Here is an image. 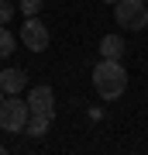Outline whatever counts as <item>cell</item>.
Instances as JSON below:
<instances>
[{
	"mask_svg": "<svg viewBox=\"0 0 148 155\" xmlns=\"http://www.w3.org/2000/svg\"><path fill=\"white\" fill-rule=\"evenodd\" d=\"M124 38L121 35H104V38H100V59H121L124 55Z\"/></svg>",
	"mask_w": 148,
	"mask_h": 155,
	"instance_id": "52a82bcc",
	"label": "cell"
},
{
	"mask_svg": "<svg viewBox=\"0 0 148 155\" xmlns=\"http://www.w3.org/2000/svg\"><path fill=\"white\" fill-rule=\"evenodd\" d=\"M93 86H97V93L107 100H117V97H124V90H127V69L121 66V59H100L97 62V69H93Z\"/></svg>",
	"mask_w": 148,
	"mask_h": 155,
	"instance_id": "6da1fadb",
	"label": "cell"
},
{
	"mask_svg": "<svg viewBox=\"0 0 148 155\" xmlns=\"http://www.w3.org/2000/svg\"><path fill=\"white\" fill-rule=\"evenodd\" d=\"M52 121L55 117H48V114H31L28 117V134H31V138H41V134L52 127Z\"/></svg>",
	"mask_w": 148,
	"mask_h": 155,
	"instance_id": "ba28073f",
	"label": "cell"
},
{
	"mask_svg": "<svg viewBox=\"0 0 148 155\" xmlns=\"http://www.w3.org/2000/svg\"><path fill=\"white\" fill-rule=\"evenodd\" d=\"M114 17L127 31H145L148 28V4L145 0H117L114 4Z\"/></svg>",
	"mask_w": 148,
	"mask_h": 155,
	"instance_id": "7a4b0ae2",
	"label": "cell"
},
{
	"mask_svg": "<svg viewBox=\"0 0 148 155\" xmlns=\"http://www.w3.org/2000/svg\"><path fill=\"white\" fill-rule=\"evenodd\" d=\"M104 4H117V0H104Z\"/></svg>",
	"mask_w": 148,
	"mask_h": 155,
	"instance_id": "4fadbf2b",
	"label": "cell"
},
{
	"mask_svg": "<svg viewBox=\"0 0 148 155\" xmlns=\"http://www.w3.org/2000/svg\"><path fill=\"white\" fill-rule=\"evenodd\" d=\"M28 107H31V114L55 117V93H52V86H31L28 90Z\"/></svg>",
	"mask_w": 148,
	"mask_h": 155,
	"instance_id": "5b68a950",
	"label": "cell"
},
{
	"mask_svg": "<svg viewBox=\"0 0 148 155\" xmlns=\"http://www.w3.org/2000/svg\"><path fill=\"white\" fill-rule=\"evenodd\" d=\"M4 97H7V93H4V86H0V104H4Z\"/></svg>",
	"mask_w": 148,
	"mask_h": 155,
	"instance_id": "7c38bea8",
	"label": "cell"
},
{
	"mask_svg": "<svg viewBox=\"0 0 148 155\" xmlns=\"http://www.w3.org/2000/svg\"><path fill=\"white\" fill-rule=\"evenodd\" d=\"M21 41H24L28 52H45L48 41H52V35H48V28H45L38 17H28L24 28H21Z\"/></svg>",
	"mask_w": 148,
	"mask_h": 155,
	"instance_id": "277c9868",
	"label": "cell"
},
{
	"mask_svg": "<svg viewBox=\"0 0 148 155\" xmlns=\"http://www.w3.org/2000/svg\"><path fill=\"white\" fill-rule=\"evenodd\" d=\"M11 17H14V4L11 0H0V24H7Z\"/></svg>",
	"mask_w": 148,
	"mask_h": 155,
	"instance_id": "8fae6325",
	"label": "cell"
},
{
	"mask_svg": "<svg viewBox=\"0 0 148 155\" xmlns=\"http://www.w3.org/2000/svg\"><path fill=\"white\" fill-rule=\"evenodd\" d=\"M145 4H148V0H145Z\"/></svg>",
	"mask_w": 148,
	"mask_h": 155,
	"instance_id": "9a60e30c",
	"label": "cell"
},
{
	"mask_svg": "<svg viewBox=\"0 0 148 155\" xmlns=\"http://www.w3.org/2000/svg\"><path fill=\"white\" fill-rule=\"evenodd\" d=\"M0 72H4V69H0Z\"/></svg>",
	"mask_w": 148,
	"mask_h": 155,
	"instance_id": "5bb4252c",
	"label": "cell"
},
{
	"mask_svg": "<svg viewBox=\"0 0 148 155\" xmlns=\"http://www.w3.org/2000/svg\"><path fill=\"white\" fill-rule=\"evenodd\" d=\"M41 7H45V0H21V14L24 17H38Z\"/></svg>",
	"mask_w": 148,
	"mask_h": 155,
	"instance_id": "30bf717a",
	"label": "cell"
},
{
	"mask_svg": "<svg viewBox=\"0 0 148 155\" xmlns=\"http://www.w3.org/2000/svg\"><path fill=\"white\" fill-rule=\"evenodd\" d=\"M0 86H4L7 97H17L28 86V76H24L21 69H4V72H0Z\"/></svg>",
	"mask_w": 148,
	"mask_h": 155,
	"instance_id": "8992f818",
	"label": "cell"
},
{
	"mask_svg": "<svg viewBox=\"0 0 148 155\" xmlns=\"http://www.w3.org/2000/svg\"><path fill=\"white\" fill-rule=\"evenodd\" d=\"M28 117H31L28 100L4 97V104H0V127H4V131H24V127H28Z\"/></svg>",
	"mask_w": 148,
	"mask_h": 155,
	"instance_id": "3957f363",
	"label": "cell"
},
{
	"mask_svg": "<svg viewBox=\"0 0 148 155\" xmlns=\"http://www.w3.org/2000/svg\"><path fill=\"white\" fill-rule=\"evenodd\" d=\"M14 35L7 31V24H0V59H7V55H14Z\"/></svg>",
	"mask_w": 148,
	"mask_h": 155,
	"instance_id": "9c48e42d",
	"label": "cell"
}]
</instances>
